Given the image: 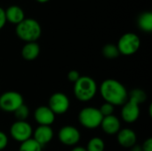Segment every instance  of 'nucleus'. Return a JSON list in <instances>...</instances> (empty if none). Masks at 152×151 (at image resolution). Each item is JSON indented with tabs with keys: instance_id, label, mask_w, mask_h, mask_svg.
<instances>
[{
	"instance_id": "1",
	"label": "nucleus",
	"mask_w": 152,
	"mask_h": 151,
	"mask_svg": "<svg viewBox=\"0 0 152 151\" xmlns=\"http://www.w3.org/2000/svg\"><path fill=\"white\" fill-rule=\"evenodd\" d=\"M99 91L105 102L114 107L122 106L128 100V92L125 85L113 78L105 79L101 84Z\"/></svg>"
},
{
	"instance_id": "2",
	"label": "nucleus",
	"mask_w": 152,
	"mask_h": 151,
	"mask_svg": "<svg viewBox=\"0 0 152 151\" xmlns=\"http://www.w3.org/2000/svg\"><path fill=\"white\" fill-rule=\"evenodd\" d=\"M15 33L17 36L25 43L37 42L42 34L40 23L33 18H25L16 25Z\"/></svg>"
},
{
	"instance_id": "3",
	"label": "nucleus",
	"mask_w": 152,
	"mask_h": 151,
	"mask_svg": "<svg viewBox=\"0 0 152 151\" xmlns=\"http://www.w3.org/2000/svg\"><path fill=\"white\" fill-rule=\"evenodd\" d=\"M98 90L97 84L94 78L88 76H81L79 79L74 83V94L76 98L82 102L90 101L94 98Z\"/></svg>"
},
{
	"instance_id": "4",
	"label": "nucleus",
	"mask_w": 152,
	"mask_h": 151,
	"mask_svg": "<svg viewBox=\"0 0 152 151\" xmlns=\"http://www.w3.org/2000/svg\"><path fill=\"white\" fill-rule=\"evenodd\" d=\"M102 115L99 109L94 107H86L81 109L78 113V122L86 129H95L101 125Z\"/></svg>"
},
{
	"instance_id": "5",
	"label": "nucleus",
	"mask_w": 152,
	"mask_h": 151,
	"mask_svg": "<svg viewBox=\"0 0 152 151\" xmlns=\"http://www.w3.org/2000/svg\"><path fill=\"white\" fill-rule=\"evenodd\" d=\"M141 46V39L135 33L128 32L122 35L118 42L117 47L120 54L130 56L138 52Z\"/></svg>"
},
{
	"instance_id": "6",
	"label": "nucleus",
	"mask_w": 152,
	"mask_h": 151,
	"mask_svg": "<svg viewBox=\"0 0 152 151\" xmlns=\"http://www.w3.org/2000/svg\"><path fill=\"white\" fill-rule=\"evenodd\" d=\"M24 103L22 95L15 91H8L0 95V109L4 112H14Z\"/></svg>"
},
{
	"instance_id": "7",
	"label": "nucleus",
	"mask_w": 152,
	"mask_h": 151,
	"mask_svg": "<svg viewBox=\"0 0 152 151\" xmlns=\"http://www.w3.org/2000/svg\"><path fill=\"white\" fill-rule=\"evenodd\" d=\"M33 129L30 124L26 121H16L10 127L11 137L19 142H23L31 138Z\"/></svg>"
},
{
	"instance_id": "8",
	"label": "nucleus",
	"mask_w": 152,
	"mask_h": 151,
	"mask_svg": "<svg viewBox=\"0 0 152 151\" xmlns=\"http://www.w3.org/2000/svg\"><path fill=\"white\" fill-rule=\"evenodd\" d=\"M70 106L69 97L63 93H55L51 95L48 107L56 115H62L66 113Z\"/></svg>"
},
{
	"instance_id": "9",
	"label": "nucleus",
	"mask_w": 152,
	"mask_h": 151,
	"mask_svg": "<svg viewBox=\"0 0 152 151\" xmlns=\"http://www.w3.org/2000/svg\"><path fill=\"white\" fill-rule=\"evenodd\" d=\"M58 139L63 145L73 147L79 142L81 134L79 130L75 126L65 125L60 129L58 133Z\"/></svg>"
},
{
	"instance_id": "10",
	"label": "nucleus",
	"mask_w": 152,
	"mask_h": 151,
	"mask_svg": "<svg viewBox=\"0 0 152 151\" xmlns=\"http://www.w3.org/2000/svg\"><path fill=\"white\" fill-rule=\"evenodd\" d=\"M140 113V105L131 100H127V101L122 105L121 117L127 124L134 123L139 118Z\"/></svg>"
},
{
	"instance_id": "11",
	"label": "nucleus",
	"mask_w": 152,
	"mask_h": 151,
	"mask_svg": "<svg viewBox=\"0 0 152 151\" xmlns=\"http://www.w3.org/2000/svg\"><path fill=\"white\" fill-rule=\"evenodd\" d=\"M34 119L39 125L51 126L55 121V114L48 106H39L34 112Z\"/></svg>"
},
{
	"instance_id": "12",
	"label": "nucleus",
	"mask_w": 152,
	"mask_h": 151,
	"mask_svg": "<svg viewBox=\"0 0 152 151\" xmlns=\"http://www.w3.org/2000/svg\"><path fill=\"white\" fill-rule=\"evenodd\" d=\"M33 139L42 147L48 144L53 138V131L51 126L38 125L33 131Z\"/></svg>"
},
{
	"instance_id": "13",
	"label": "nucleus",
	"mask_w": 152,
	"mask_h": 151,
	"mask_svg": "<svg viewBox=\"0 0 152 151\" xmlns=\"http://www.w3.org/2000/svg\"><path fill=\"white\" fill-rule=\"evenodd\" d=\"M118 142L120 146L129 149L136 145L137 142V135L134 131L130 128H124L120 129L119 132L117 133Z\"/></svg>"
},
{
	"instance_id": "14",
	"label": "nucleus",
	"mask_w": 152,
	"mask_h": 151,
	"mask_svg": "<svg viewBox=\"0 0 152 151\" xmlns=\"http://www.w3.org/2000/svg\"><path fill=\"white\" fill-rule=\"evenodd\" d=\"M100 126L105 133L110 135L117 134L121 129L120 120L114 115L104 117Z\"/></svg>"
},
{
	"instance_id": "15",
	"label": "nucleus",
	"mask_w": 152,
	"mask_h": 151,
	"mask_svg": "<svg viewBox=\"0 0 152 151\" xmlns=\"http://www.w3.org/2000/svg\"><path fill=\"white\" fill-rule=\"evenodd\" d=\"M6 22L17 25L25 19L24 11L18 5H11L6 10H4Z\"/></svg>"
},
{
	"instance_id": "16",
	"label": "nucleus",
	"mask_w": 152,
	"mask_h": 151,
	"mask_svg": "<svg viewBox=\"0 0 152 151\" xmlns=\"http://www.w3.org/2000/svg\"><path fill=\"white\" fill-rule=\"evenodd\" d=\"M40 53V46L37 42L26 43L21 49V56L26 61L36 60Z\"/></svg>"
},
{
	"instance_id": "17",
	"label": "nucleus",
	"mask_w": 152,
	"mask_h": 151,
	"mask_svg": "<svg viewBox=\"0 0 152 151\" xmlns=\"http://www.w3.org/2000/svg\"><path fill=\"white\" fill-rule=\"evenodd\" d=\"M137 25L142 31L146 33H151L152 31L151 12L146 11L142 12L137 18Z\"/></svg>"
},
{
	"instance_id": "18",
	"label": "nucleus",
	"mask_w": 152,
	"mask_h": 151,
	"mask_svg": "<svg viewBox=\"0 0 152 151\" xmlns=\"http://www.w3.org/2000/svg\"><path fill=\"white\" fill-rule=\"evenodd\" d=\"M102 55L106 59H109V60H114V59L118 58L120 55L117 45L113 44H105L102 47Z\"/></svg>"
},
{
	"instance_id": "19",
	"label": "nucleus",
	"mask_w": 152,
	"mask_h": 151,
	"mask_svg": "<svg viewBox=\"0 0 152 151\" xmlns=\"http://www.w3.org/2000/svg\"><path fill=\"white\" fill-rule=\"evenodd\" d=\"M128 100H131L140 105L147 100V94L143 90L135 88L128 93Z\"/></svg>"
},
{
	"instance_id": "20",
	"label": "nucleus",
	"mask_w": 152,
	"mask_h": 151,
	"mask_svg": "<svg viewBox=\"0 0 152 151\" xmlns=\"http://www.w3.org/2000/svg\"><path fill=\"white\" fill-rule=\"evenodd\" d=\"M86 150V151H104V141L100 137H94L88 142Z\"/></svg>"
},
{
	"instance_id": "21",
	"label": "nucleus",
	"mask_w": 152,
	"mask_h": 151,
	"mask_svg": "<svg viewBox=\"0 0 152 151\" xmlns=\"http://www.w3.org/2000/svg\"><path fill=\"white\" fill-rule=\"evenodd\" d=\"M43 147L33 138H30L20 143L19 151H42Z\"/></svg>"
},
{
	"instance_id": "22",
	"label": "nucleus",
	"mask_w": 152,
	"mask_h": 151,
	"mask_svg": "<svg viewBox=\"0 0 152 151\" xmlns=\"http://www.w3.org/2000/svg\"><path fill=\"white\" fill-rule=\"evenodd\" d=\"M13 114L17 121H26V119L28 117V115H29L28 107L23 103L13 112Z\"/></svg>"
},
{
	"instance_id": "23",
	"label": "nucleus",
	"mask_w": 152,
	"mask_h": 151,
	"mask_svg": "<svg viewBox=\"0 0 152 151\" xmlns=\"http://www.w3.org/2000/svg\"><path fill=\"white\" fill-rule=\"evenodd\" d=\"M101 114L102 115V117H108V116H111L114 113V106L108 103V102H104L99 109Z\"/></svg>"
},
{
	"instance_id": "24",
	"label": "nucleus",
	"mask_w": 152,
	"mask_h": 151,
	"mask_svg": "<svg viewBox=\"0 0 152 151\" xmlns=\"http://www.w3.org/2000/svg\"><path fill=\"white\" fill-rule=\"evenodd\" d=\"M80 77H81V76H80L79 72H78L77 70H75V69L70 70V71L69 72V74H68V78H69V80L70 82H72V83H76V82L79 79Z\"/></svg>"
},
{
	"instance_id": "25",
	"label": "nucleus",
	"mask_w": 152,
	"mask_h": 151,
	"mask_svg": "<svg viewBox=\"0 0 152 151\" xmlns=\"http://www.w3.org/2000/svg\"><path fill=\"white\" fill-rule=\"evenodd\" d=\"M8 144V137L7 135L0 131V151L4 150Z\"/></svg>"
},
{
	"instance_id": "26",
	"label": "nucleus",
	"mask_w": 152,
	"mask_h": 151,
	"mask_svg": "<svg viewBox=\"0 0 152 151\" xmlns=\"http://www.w3.org/2000/svg\"><path fill=\"white\" fill-rule=\"evenodd\" d=\"M142 147V151H152V139L151 138H149L147 139L143 144L141 146Z\"/></svg>"
},
{
	"instance_id": "27",
	"label": "nucleus",
	"mask_w": 152,
	"mask_h": 151,
	"mask_svg": "<svg viewBox=\"0 0 152 151\" xmlns=\"http://www.w3.org/2000/svg\"><path fill=\"white\" fill-rule=\"evenodd\" d=\"M5 23H6V19H5L4 9L0 7V30L4 27Z\"/></svg>"
},
{
	"instance_id": "28",
	"label": "nucleus",
	"mask_w": 152,
	"mask_h": 151,
	"mask_svg": "<svg viewBox=\"0 0 152 151\" xmlns=\"http://www.w3.org/2000/svg\"><path fill=\"white\" fill-rule=\"evenodd\" d=\"M71 151H86V148L84 147H80V146H77V147H74Z\"/></svg>"
},
{
	"instance_id": "29",
	"label": "nucleus",
	"mask_w": 152,
	"mask_h": 151,
	"mask_svg": "<svg viewBox=\"0 0 152 151\" xmlns=\"http://www.w3.org/2000/svg\"><path fill=\"white\" fill-rule=\"evenodd\" d=\"M131 151H142V147L141 146L134 145V147L131 148Z\"/></svg>"
},
{
	"instance_id": "30",
	"label": "nucleus",
	"mask_w": 152,
	"mask_h": 151,
	"mask_svg": "<svg viewBox=\"0 0 152 151\" xmlns=\"http://www.w3.org/2000/svg\"><path fill=\"white\" fill-rule=\"evenodd\" d=\"M37 2H38V3H42V4H44V3H47L48 1H50V0H36Z\"/></svg>"
}]
</instances>
